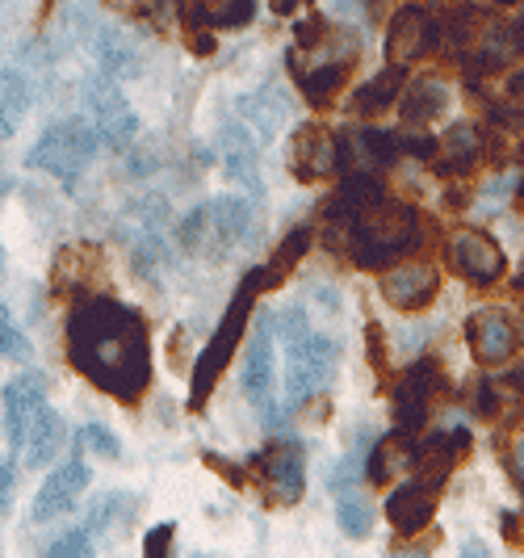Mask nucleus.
I'll return each mask as SVG.
<instances>
[{
	"label": "nucleus",
	"mask_w": 524,
	"mask_h": 558,
	"mask_svg": "<svg viewBox=\"0 0 524 558\" xmlns=\"http://www.w3.org/2000/svg\"><path fill=\"white\" fill-rule=\"evenodd\" d=\"M277 332L285 340V399H290V408H303L306 399L328 391L336 362H340V344L331 336L315 332L306 324L303 307L285 311Z\"/></svg>",
	"instance_id": "3"
},
{
	"label": "nucleus",
	"mask_w": 524,
	"mask_h": 558,
	"mask_svg": "<svg viewBox=\"0 0 524 558\" xmlns=\"http://www.w3.org/2000/svg\"><path fill=\"white\" fill-rule=\"evenodd\" d=\"M306 244H310V231H290V240L277 248V256H273V265L265 269V286H277V281H285V274L298 265V256L306 252Z\"/></svg>",
	"instance_id": "35"
},
{
	"label": "nucleus",
	"mask_w": 524,
	"mask_h": 558,
	"mask_svg": "<svg viewBox=\"0 0 524 558\" xmlns=\"http://www.w3.org/2000/svg\"><path fill=\"white\" fill-rule=\"evenodd\" d=\"M466 340H470V353H474V362L487 365V369H496V365H508L512 362V353H516V344H521V336L512 328V319L503 315V311L487 307V311H474L466 319Z\"/></svg>",
	"instance_id": "12"
},
{
	"label": "nucleus",
	"mask_w": 524,
	"mask_h": 558,
	"mask_svg": "<svg viewBox=\"0 0 524 558\" xmlns=\"http://www.w3.org/2000/svg\"><path fill=\"white\" fill-rule=\"evenodd\" d=\"M344 165V140H336L324 126H306L303 135L294 140V177L306 181V185H319V181H331Z\"/></svg>",
	"instance_id": "14"
},
{
	"label": "nucleus",
	"mask_w": 524,
	"mask_h": 558,
	"mask_svg": "<svg viewBox=\"0 0 524 558\" xmlns=\"http://www.w3.org/2000/svg\"><path fill=\"white\" fill-rule=\"evenodd\" d=\"M441 294V269L432 260H403L382 278V299L403 315L432 307Z\"/></svg>",
	"instance_id": "10"
},
{
	"label": "nucleus",
	"mask_w": 524,
	"mask_h": 558,
	"mask_svg": "<svg viewBox=\"0 0 524 558\" xmlns=\"http://www.w3.org/2000/svg\"><path fill=\"white\" fill-rule=\"evenodd\" d=\"M260 286H265V269H252L248 278L240 281L235 303H231L227 315H222L219 332L210 336V344L202 349V357H197V374H194V399H190V408H194V412L210 399V391L219 387L222 369H227L231 357H235V344H240V336H244V328H248V315H252V307H256V299H260Z\"/></svg>",
	"instance_id": "4"
},
{
	"label": "nucleus",
	"mask_w": 524,
	"mask_h": 558,
	"mask_svg": "<svg viewBox=\"0 0 524 558\" xmlns=\"http://www.w3.org/2000/svg\"><path fill=\"white\" fill-rule=\"evenodd\" d=\"M478 156H483V140L470 122H453L437 140V156H432V168L441 177H470L478 168Z\"/></svg>",
	"instance_id": "20"
},
{
	"label": "nucleus",
	"mask_w": 524,
	"mask_h": 558,
	"mask_svg": "<svg viewBox=\"0 0 524 558\" xmlns=\"http://www.w3.org/2000/svg\"><path fill=\"white\" fill-rule=\"evenodd\" d=\"M206 466H215V471H219V475L227 478V483H235V487H240V483H244V475H240V471H235V466H227V462H222L219 453H206Z\"/></svg>",
	"instance_id": "46"
},
{
	"label": "nucleus",
	"mask_w": 524,
	"mask_h": 558,
	"mask_svg": "<svg viewBox=\"0 0 524 558\" xmlns=\"http://www.w3.org/2000/svg\"><path fill=\"white\" fill-rule=\"evenodd\" d=\"M374 202H382V185H378V177H369V172H349V177H344V185L328 197L324 219H328V223L349 227L357 215H365Z\"/></svg>",
	"instance_id": "22"
},
{
	"label": "nucleus",
	"mask_w": 524,
	"mask_h": 558,
	"mask_svg": "<svg viewBox=\"0 0 524 558\" xmlns=\"http://www.w3.org/2000/svg\"><path fill=\"white\" fill-rule=\"evenodd\" d=\"M26 353V340L17 332V324L9 319V311L0 307V357H22Z\"/></svg>",
	"instance_id": "40"
},
{
	"label": "nucleus",
	"mask_w": 524,
	"mask_h": 558,
	"mask_svg": "<svg viewBox=\"0 0 524 558\" xmlns=\"http://www.w3.org/2000/svg\"><path fill=\"white\" fill-rule=\"evenodd\" d=\"M88 487V466H84L81 458H68L59 471L47 475V483L34 492V504H29V521H56L63 517L72 504L81 500V492Z\"/></svg>",
	"instance_id": "15"
},
{
	"label": "nucleus",
	"mask_w": 524,
	"mask_h": 558,
	"mask_svg": "<svg viewBox=\"0 0 524 558\" xmlns=\"http://www.w3.org/2000/svg\"><path fill=\"white\" fill-rule=\"evenodd\" d=\"M118 508H122V496H106V504H97V508L88 512V530H101V525H110Z\"/></svg>",
	"instance_id": "43"
},
{
	"label": "nucleus",
	"mask_w": 524,
	"mask_h": 558,
	"mask_svg": "<svg viewBox=\"0 0 524 558\" xmlns=\"http://www.w3.org/2000/svg\"><path fill=\"white\" fill-rule=\"evenodd\" d=\"M13 483H17V466L0 462V512H9V504H13Z\"/></svg>",
	"instance_id": "44"
},
{
	"label": "nucleus",
	"mask_w": 524,
	"mask_h": 558,
	"mask_svg": "<svg viewBox=\"0 0 524 558\" xmlns=\"http://www.w3.org/2000/svg\"><path fill=\"white\" fill-rule=\"evenodd\" d=\"M521 340H524V332H521Z\"/></svg>",
	"instance_id": "54"
},
{
	"label": "nucleus",
	"mask_w": 524,
	"mask_h": 558,
	"mask_svg": "<svg viewBox=\"0 0 524 558\" xmlns=\"http://www.w3.org/2000/svg\"><path fill=\"white\" fill-rule=\"evenodd\" d=\"M365 340H369V357H374V365H378V374H387V369H390V349H387V332H382V324H374V319H369V332H365Z\"/></svg>",
	"instance_id": "41"
},
{
	"label": "nucleus",
	"mask_w": 524,
	"mask_h": 558,
	"mask_svg": "<svg viewBox=\"0 0 524 558\" xmlns=\"http://www.w3.org/2000/svg\"><path fill=\"white\" fill-rule=\"evenodd\" d=\"M403 84H407L403 63H390V68H382V72L365 84V88H357V97H353V113H357V118H378V113L390 110V106L399 101Z\"/></svg>",
	"instance_id": "29"
},
{
	"label": "nucleus",
	"mask_w": 524,
	"mask_h": 558,
	"mask_svg": "<svg viewBox=\"0 0 524 558\" xmlns=\"http://www.w3.org/2000/svg\"><path fill=\"white\" fill-rule=\"evenodd\" d=\"M499 453H503V462H508V471L512 478L524 487V428H512V433H503L499 437Z\"/></svg>",
	"instance_id": "36"
},
{
	"label": "nucleus",
	"mask_w": 524,
	"mask_h": 558,
	"mask_svg": "<svg viewBox=\"0 0 524 558\" xmlns=\"http://www.w3.org/2000/svg\"><path fill=\"white\" fill-rule=\"evenodd\" d=\"M235 113L248 131H256V140H277L281 122L290 118V101L277 88H256V93H244L235 101Z\"/></svg>",
	"instance_id": "25"
},
{
	"label": "nucleus",
	"mask_w": 524,
	"mask_h": 558,
	"mask_svg": "<svg viewBox=\"0 0 524 558\" xmlns=\"http://www.w3.org/2000/svg\"><path fill=\"white\" fill-rule=\"evenodd\" d=\"M298 43H303V51H319L324 43L331 38V22L328 17H306V22H298Z\"/></svg>",
	"instance_id": "38"
},
{
	"label": "nucleus",
	"mask_w": 524,
	"mask_h": 558,
	"mask_svg": "<svg viewBox=\"0 0 524 558\" xmlns=\"http://www.w3.org/2000/svg\"><path fill=\"white\" fill-rule=\"evenodd\" d=\"M222 165L235 185H244L252 194H260V156H256V140L244 122H227L222 131Z\"/></svg>",
	"instance_id": "21"
},
{
	"label": "nucleus",
	"mask_w": 524,
	"mask_h": 558,
	"mask_svg": "<svg viewBox=\"0 0 524 558\" xmlns=\"http://www.w3.org/2000/svg\"><path fill=\"white\" fill-rule=\"evenodd\" d=\"M29 110V84L17 72H0V140H9Z\"/></svg>",
	"instance_id": "32"
},
{
	"label": "nucleus",
	"mask_w": 524,
	"mask_h": 558,
	"mask_svg": "<svg viewBox=\"0 0 524 558\" xmlns=\"http://www.w3.org/2000/svg\"><path fill=\"white\" fill-rule=\"evenodd\" d=\"M42 403H47V378L42 374H22L4 387V433H9L13 449H22L29 420L38 416Z\"/></svg>",
	"instance_id": "16"
},
{
	"label": "nucleus",
	"mask_w": 524,
	"mask_h": 558,
	"mask_svg": "<svg viewBox=\"0 0 524 558\" xmlns=\"http://www.w3.org/2000/svg\"><path fill=\"white\" fill-rule=\"evenodd\" d=\"M441 34L453 43V47H470V43H478L483 38V29H487V17L474 9V4H458V9H449L444 13V22H437Z\"/></svg>",
	"instance_id": "33"
},
{
	"label": "nucleus",
	"mask_w": 524,
	"mask_h": 558,
	"mask_svg": "<svg viewBox=\"0 0 524 558\" xmlns=\"http://www.w3.org/2000/svg\"><path fill=\"white\" fill-rule=\"evenodd\" d=\"M190 47L202 51V56H210V51H215V38H210V34H197V26L190 22Z\"/></svg>",
	"instance_id": "48"
},
{
	"label": "nucleus",
	"mask_w": 524,
	"mask_h": 558,
	"mask_svg": "<svg viewBox=\"0 0 524 558\" xmlns=\"http://www.w3.org/2000/svg\"><path fill=\"white\" fill-rule=\"evenodd\" d=\"M336 521H340V530L349 533L353 542L369 537V530H374V504L361 492V483L336 487Z\"/></svg>",
	"instance_id": "31"
},
{
	"label": "nucleus",
	"mask_w": 524,
	"mask_h": 558,
	"mask_svg": "<svg viewBox=\"0 0 524 558\" xmlns=\"http://www.w3.org/2000/svg\"><path fill=\"white\" fill-rule=\"evenodd\" d=\"M496 4H503V9H512V4H521V0H496Z\"/></svg>",
	"instance_id": "51"
},
{
	"label": "nucleus",
	"mask_w": 524,
	"mask_h": 558,
	"mask_svg": "<svg viewBox=\"0 0 524 558\" xmlns=\"http://www.w3.org/2000/svg\"><path fill=\"white\" fill-rule=\"evenodd\" d=\"M424 244V223L403 202H374L349 223V256L357 269H387Z\"/></svg>",
	"instance_id": "2"
},
{
	"label": "nucleus",
	"mask_w": 524,
	"mask_h": 558,
	"mask_svg": "<svg viewBox=\"0 0 524 558\" xmlns=\"http://www.w3.org/2000/svg\"><path fill=\"white\" fill-rule=\"evenodd\" d=\"M462 550H466V555H487V546H483V542H466Z\"/></svg>",
	"instance_id": "50"
},
{
	"label": "nucleus",
	"mask_w": 524,
	"mask_h": 558,
	"mask_svg": "<svg viewBox=\"0 0 524 558\" xmlns=\"http://www.w3.org/2000/svg\"><path fill=\"white\" fill-rule=\"evenodd\" d=\"M508 101H512V106L524 113V72H516V76L508 81Z\"/></svg>",
	"instance_id": "47"
},
{
	"label": "nucleus",
	"mask_w": 524,
	"mask_h": 558,
	"mask_svg": "<svg viewBox=\"0 0 524 558\" xmlns=\"http://www.w3.org/2000/svg\"><path fill=\"white\" fill-rule=\"evenodd\" d=\"M441 38L437 17L424 9V4H403L387 26V56L390 63H412L424 51H432V43Z\"/></svg>",
	"instance_id": "13"
},
{
	"label": "nucleus",
	"mask_w": 524,
	"mask_h": 558,
	"mask_svg": "<svg viewBox=\"0 0 524 558\" xmlns=\"http://www.w3.org/2000/svg\"><path fill=\"white\" fill-rule=\"evenodd\" d=\"M97 63H101V72L113 76V81H131V76L143 72V59H138L135 43L113 26L97 29Z\"/></svg>",
	"instance_id": "27"
},
{
	"label": "nucleus",
	"mask_w": 524,
	"mask_h": 558,
	"mask_svg": "<svg viewBox=\"0 0 524 558\" xmlns=\"http://www.w3.org/2000/svg\"><path fill=\"white\" fill-rule=\"evenodd\" d=\"M93 555V542H88V530H72L63 533L56 546H51V558H84Z\"/></svg>",
	"instance_id": "39"
},
{
	"label": "nucleus",
	"mask_w": 524,
	"mask_h": 558,
	"mask_svg": "<svg viewBox=\"0 0 524 558\" xmlns=\"http://www.w3.org/2000/svg\"><path fill=\"white\" fill-rule=\"evenodd\" d=\"M449 265L474 290H491L508 274V256L483 227H462V231L449 235Z\"/></svg>",
	"instance_id": "8"
},
{
	"label": "nucleus",
	"mask_w": 524,
	"mask_h": 558,
	"mask_svg": "<svg viewBox=\"0 0 524 558\" xmlns=\"http://www.w3.org/2000/svg\"><path fill=\"white\" fill-rule=\"evenodd\" d=\"M357 59H324L319 68H310V72H303L298 63H294V76H298V84H303V97L315 106V110H328L331 101H336V93H340V84L349 81V68H353Z\"/></svg>",
	"instance_id": "28"
},
{
	"label": "nucleus",
	"mask_w": 524,
	"mask_h": 558,
	"mask_svg": "<svg viewBox=\"0 0 524 558\" xmlns=\"http://www.w3.org/2000/svg\"><path fill=\"white\" fill-rule=\"evenodd\" d=\"M63 437H68V428H63L59 412L51 408V403H42V408H38V416L29 420L26 441H22V449H17V453L26 458L29 471H34V466H47V462H56V458H59Z\"/></svg>",
	"instance_id": "26"
},
{
	"label": "nucleus",
	"mask_w": 524,
	"mask_h": 558,
	"mask_svg": "<svg viewBox=\"0 0 524 558\" xmlns=\"http://www.w3.org/2000/svg\"><path fill=\"white\" fill-rule=\"evenodd\" d=\"M252 227V206L244 197H215L190 210V219L181 223V244L190 252H202L210 260H222L231 244H240Z\"/></svg>",
	"instance_id": "5"
},
{
	"label": "nucleus",
	"mask_w": 524,
	"mask_h": 558,
	"mask_svg": "<svg viewBox=\"0 0 524 558\" xmlns=\"http://www.w3.org/2000/svg\"><path fill=\"white\" fill-rule=\"evenodd\" d=\"M357 147H361V156H365V160H369L374 168H387V165H394V160L403 156V151H399V135H390V131H378V126L361 131Z\"/></svg>",
	"instance_id": "34"
},
{
	"label": "nucleus",
	"mask_w": 524,
	"mask_h": 558,
	"mask_svg": "<svg viewBox=\"0 0 524 558\" xmlns=\"http://www.w3.org/2000/svg\"><path fill=\"white\" fill-rule=\"evenodd\" d=\"M0 274H4V248H0Z\"/></svg>",
	"instance_id": "52"
},
{
	"label": "nucleus",
	"mask_w": 524,
	"mask_h": 558,
	"mask_svg": "<svg viewBox=\"0 0 524 558\" xmlns=\"http://www.w3.org/2000/svg\"><path fill=\"white\" fill-rule=\"evenodd\" d=\"M499 525H503V533H508V542H512V546H524V530H521V517H516V512H503V521H499Z\"/></svg>",
	"instance_id": "45"
},
{
	"label": "nucleus",
	"mask_w": 524,
	"mask_h": 558,
	"mask_svg": "<svg viewBox=\"0 0 524 558\" xmlns=\"http://www.w3.org/2000/svg\"><path fill=\"white\" fill-rule=\"evenodd\" d=\"M273 9L277 13H294V9H298V0H273Z\"/></svg>",
	"instance_id": "49"
},
{
	"label": "nucleus",
	"mask_w": 524,
	"mask_h": 558,
	"mask_svg": "<svg viewBox=\"0 0 524 558\" xmlns=\"http://www.w3.org/2000/svg\"><path fill=\"white\" fill-rule=\"evenodd\" d=\"M84 441H88L93 453H101V458H110V462L122 458V441L113 437L106 424H84Z\"/></svg>",
	"instance_id": "37"
},
{
	"label": "nucleus",
	"mask_w": 524,
	"mask_h": 558,
	"mask_svg": "<svg viewBox=\"0 0 524 558\" xmlns=\"http://www.w3.org/2000/svg\"><path fill=\"white\" fill-rule=\"evenodd\" d=\"M521 156H524V147H521Z\"/></svg>",
	"instance_id": "53"
},
{
	"label": "nucleus",
	"mask_w": 524,
	"mask_h": 558,
	"mask_svg": "<svg viewBox=\"0 0 524 558\" xmlns=\"http://www.w3.org/2000/svg\"><path fill=\"white\" fill-rule=\"evenodd\" d=\"M394 106H399L407 126H428V122H437L449 110V88L437 76H419V81L403 84V93H399Z\"/></svg>",
	"instance_id": "23"
},
{
	"label": "nucleus",
	"mask_w": 524,
	"mask_h": 558,
	"mask_svg": "<svg viewBox=\"0 0 524 558\" xmlns=\"http://www.w3.org/2000/svg\"><path fill=\"white\" fill-rule=\"evenodd\" d=\"M256 17V0H194L190 22L206 29H244Z\"/></svg>",
	"instance_id": "30"
},
{
	"label": "nucleus",
	"mask_w": 524,
	"mask_h": 558,
	"mask_svg": "<svg viewBox=\"0 0 524 558\" xmlns=\"http://www.w3.org/2000/svg\"><path fill=\"white\" fill-rule=\"evenodd\" d=\"M244 395L252 399V408L260 412L265 428H273L277 424V387H273V332H269V324L256 328L248 353H244Z\"/></svg>",
	"instance_id": "11"
},
{
	"label": "nucleus",
	"mask_w": 524,
	"mask_h": 558,
	"mask_svg": "<svg viewBox=\"0 0 524 558\" xmlns=\"http://www.w3.org/2000/svg\"><path fill=\"white\" fill-rule=\"evenodd\" d=\"M415 462V446H412V433H390L382 437L378 446L369 449V462H365V483L369 487H390L394 478L403 475L407 466Z\"/></svg>",
	"instance_id": "24"
},
{
	"label": "nucleus",
	"mask_w": 524,
	"mask_h": 558,
	"mask_svg": "<svg viewBox=\"0 0 524 558\" xmlns=\"http://www.w3.org/2000/svg\"><path fill=\"white\" fill-rule=\"evenodd\" d=\"M68 357L93 387L135 403L151 383V340L135 307L88 294L68 315Z\"/></svg>",
	"instance_id": "1"
},
{
	"label": "nucleus",
	"mask_w": 524,
	"mask_h": 558,
	"mask_svg": "<svg viewBox=\"0 0 524 558\" xmlns=\"http://www.w3.org/2000/svg\"><path fill=\"white\" fill-rule=\"evenodd\" d=\"M97 147H101V140H97L93 122L68 118V122H56V126H47V131L38 135L34 151H29V165L59 177L63 185H76L84 168L93 165Z\"/></svg>",
	"instance_id": "6"
},
{
	"label": "nucleus",
	"mask_w": 524,
	"mask_h": 558,
	"mask_svg": "<svg viewBox=\"0 0 524 558\" xmlns=\"http://www.w3.org/2000/svg\"><path fill=\"white\" fill-rule=\"evenodd\" d=\"M470 428H453V433H441V437H432L424 449H415V462H412V471L424 483H432V487H441L444 475L449 471H458L462 462L470 458Z\"/></svg>",
	"instance_id": "18"
},
{
	"label": "nucleus",
	"mask_w": 524,
	"mask_h": 558,
	"mask_svg": "<svg viewBox=\"0 0 524 558\" xmlns=\"http://www.w3.org/2000/svg\"><path fill=\"white\" fill-rule=\"evenodd\" d=\"M432 403H437V365L415 362L412 369H407V378H403V387H399V399H394V420H399V428H403V433H415V428L428 420Z\"/></svg>",
	"instance_id": "17"
},
{
	"label": "nucleus",
	"mask_w": 524,
	"mask_h": 558,
	"mask_svg": "<svg viewBox=\"0 0 524 558\" xmlns=\"http://www.w3.org/2000/svg\"><path fill=\"white\" fill-rule=\"evenodd\" d=\"M432 512H437V487H432V483H424V478H415V483H403V487H399V492H394V496L387 500L390 525L403 533V537H412V533L428 530Z\"/></svg>",
	"instance_id": "19"
},
{
	"label": "nucleus",
	"mask_w": 524,
	"mask_h": 558,
	"mask_svg": "<svg viewBox=\"0 0 524 558\" xmlns=\"http://www.w3.org/2000/svg\"><path fill=\"white\" fill-rule=\"evenodd\" d=\"M84 110H88V122H93V131H97L101 143L126 147V143L135 140L138 118L113 76L101 72V76H88V81H84Z\"/></svg>",
	"instance_id": "7"
},
{
	"label": "nucleus",
	"mask_w": 524,
	"mask_h": 558,
	"mask_svg": "<svg viewBox=\"0 0 524 558\" xmlns=\"http://www.w3.org/2000/svg\"><path fill=\"white\" fill-rule=\"evenodd\" d=\"M172 533H176V525L168 521V525H156V530L147 533V542H143V550L156 558V555H164L168 546H172Z\"/></svg>",
	"instance_id": "42"
},
{
	"label": "nucleus",
	"mask_w": 524,
	"mask_h": 558,
	"mask_svg": "<svg viewBox=\"0 0 524 558\" xmlns=\"http://www.w3.org/2000/svg\"><path fill=\"white\" fill-rule=\"evenodd\" d=\"M256 471L265 475V500L273 508H290L306 492V458L298 441H277L256 458Z\"/></svg>",
	"instance_id": "9"
}]
</instances>
